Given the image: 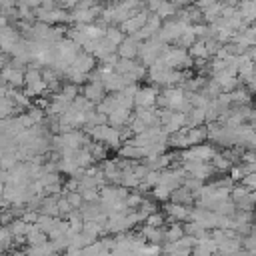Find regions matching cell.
I'll return each instance as SVG.
<instances>
[{"label": "cell", "instance_id": "cell-1", "mask_svg": "<svg viewBox=\"0 0 256 256\" xmlns=\"http://www.w3.org/2000/svg\"><path fill=\"white\" fill-rule=\"evenodd\" d=\"M86 132L96 140V142H102L104 146H110V148H116L122 140H120V132L116 126H110V124H94V126H88Z\"/></svg>", "mask_w": 256, "mask_h": 256}, {"label": "cell", "instance_id": "cell-2", "mask_svg": "<svg viewBox=\"0 0 256 256\" xmlns=\"http://www.w3.org/2000/svg\"><path fill=\"white\" fill-rule=\"evenodd\" d=\"M184 26H188L186 22H182V20H166L164 24H160V28L154 32V36L158 38V40H162L164 44H168V42H176L178 40V36L182 34V30H184Z\"/></svg>", "mask_w": 256, "mask_h": 256}, {"label": "cell", "instance_id": "cell-3", "mask_svg": "<svg viewBox=\"0 0 256 256\" xmlns=\"http://www.w3.org/2000/svg\"><path fill=\"white\" fill-rule=\"evenodd\" d=\"M184 162V170H186V174H190V176H194V178H198V180H206V178H210L212 174H216V170H214V166L210 164V162H206V160H182Z\"/></svg>", "mask_w": 256, "mask_h": 256}, {"label": "cell", "instance_id": "cell-4", "mask_svg": "<svg viewBox=\"0 0 256 256\" xmlns=\"http://www.w3.org/2000/svg\"><path fill=\"white\" fill-rule=\"evenodd\" d=\"M124 84H126V78L122 74H118L116 70H106L104 68V72H102V86H104L106 92H118V90L124 88Z\"/></svg>", "mask_w": 256, "mask_h": 256}, {"label": "cell", "instance_id": "cell-5", "mask_svg": "<svg viewBox=\"0 0 256 256\" xmlns=\"http://www.w3.org/2000/svg\"><path fill=\"white\" fill-rule=\"evenodd\" d=\"M146 18H148V10H136L134 14H130L126 20H122L120 24H118V28L122 30V32H136L138 28H142L144 26V22H146Z\"/></svg>", "mask_w": 256, "mask_h": 256}, {"label": "cell", "instance_id": "cell-6", "mask_svg": "<svg viewBox=\"0 0 256 256\" xmlns=\"http://www.w3.org/2000/svg\"><path fill=\"white\" fill-rule=\"evenodd\" d=\"M164 214L168 216V220L170 222H180V220H188V216H190V208H188V204H178V202H168L166 206H164Z\"/></svg>", "mask_w": 256, "mask_h": 256}, {"label": "cell", "instance_id": "cell-7", "mask_svg": "<svg viewBox=\"0 0 256 256\" xmlns=\"http://www.w3.org/2000/svg\"><path fill=\"white\" fill-rule=\"evenodd\" d=\"M156 94H158V90H156L154 86L138 88L136 94H134V104H136V106L150 108V106H154V102H156Z\"/></svg>", "mask_w": 256, "mask_h": 256}, {"label": "cell", "instance_id": "cell-8", "mask_svg": "<svg viewBox=\"0 0 256 256\" xmlns=\"http://www.w3.org/2000/svg\"><path fill=\"white\" fill-rule=\"evenodd\" d=\"M138 46H140V42L130 34L128 38H122V42L116 46V54H118L120 58H136Z\"/></svg>", "mask_w": 256, "mask_h": 256}, {"label": "cell", "instance_id": "cell-9", "mask_svg": "<svg viewBox=\"0 0 256 256\" xmlns=\"http://www.w3.org/2000/svg\"><path fill=\"white\" fill-rule=\"evenodd\" d=\"M70 66L72 68H76V70H80V72H90L94 66H96V58L92 56V54H88V52H78L76 56H74V60L70 62Z\"/></svg>", "mask_w": 256, "mask_h": 256}, {"label": "cell", "instance_id": "cell-10", "mask_svg": "<svg viewBox=\"0 0 256 256\" xmlns=\"http://www.w3.org/2000/svg\"><path fill=\"white\" fill-rule=\"evenodd\" d=\"M0 72H2V76H4V80H6L8 86H12V88L24 86V70H16L12 66H4Z\"/></svg>", "mask_w": 256, "mask_h": 256}, {"label": "cell", "instance_id": "cell-11", "mask_svg": "<svg viewBox=\"0 0 256 256\" xmlns=\"http://www.w3.org/2000/svg\"><path fill=\"white\" fill-rule=\"evenodd\" d=\"M128 120H130V108H122V106H118L116 110H112L110 114H108V120H106V124H110V126H126L128 124Z\"/></svg>", "mask_w": 256, "mask_h": 256}, {"label": "cell", "instance_id": "cell-12", "mask_svg": "<svg viewBox=\"0 0 256 256\" xmlns=\"http://www.w3.org/2000/svg\"><path fill=\"white\" fill-rule=\"evenodd\" d=\"M104 94H106V90H104V86L100 84V82H88L86 86H84V90H82V96H86L90 102H100L102 98H104Z\"/></svg>", "mask_w": 256, "mask_h": 256}, {"label": "cell", "instance_id": "cell-13", "mask_svg": "<svg viewBox=\"0 0 256 256\" xmlns=\"http://www.w3.org/2000/svg\"><path fill=\"white\" fill-rule=\"evenodd\" d=\"M236 4H238L236 10H238L240 16L244 18V22H246V24H252V20H254V16H256V4H254V0H238Z\"/></svg>", "mask_w": 256, "mask_h": 256}, {"label": "cell", "instance_id": "cell-14", "mask_svg": "<svg viewBox=\"0 0 256 256\" xmlns=\"http://www.w3.org/2000/svg\"><path fill=\"white\" fill-rule=\"evenodd\" d=\"M168 200L178 202V204H192V202H194V196H192V192H190L184 184H180V186H176V188L170 192V198H168Z\"/></svg>", "mask_w": 256, "mask_h": 256}, {"label": "cell", "instance_id": "cell-15", "mask_svg": "<svg viewBox=\"0 0 256 256\" xmlns=\"http://www.w3.org/2000/svg\"><path fill=\"white\" fill-rule=\"evenodd\" d=\"M138 232L144 236L146 242H152V244H160V242H164V230H162V226L156 228V226H148V224H146V226L140 228Z\"/></svg>", "mask_w": 256, "mask_h": 256}, {"label": "cell", "instance_id": "cell-16", "mask_svg": "<svg viewBox=\"0 0 256 256\" xmlns=\"http://www.w3.org/2000/svg\"><path fill=\"white\" fill-rule=\"evenodd\" d=\"M182 126H184V112H178V110H174V112L170 114V118L162 124L164 132H168V134H172V132L180 130Z\"/></svg>", "mask_w": 256, "mask_h": 256}, {"label": "cell", "instance_id": "cell-17", "mask_svg": "<svg viewBox=\"0 0 256 256\" xmlns=\"http://www.w3.org/2000/svg\"><path fill=\"white\" fill-rule=\"evenodd\" d=\"M120 156L122 158H128V160H142L144 158V148L134 146V144H124L120 148Z\"/></svg>", "mask_w": 256, "mask_h": 256}, {"label": "cell", "instance_id": "cell-18", "mask_svg": "<svg viewBox=\"0 0 256 256\" xmlns=\"http://www.w3.org/2000/svg\"><path fill=\"white\" fill-rule=\"evenodd\" d=\"M188 54H190L192 58H210V56H208V50H206V46H204V40H200V38H196V40L188 46Z\"/></svg>", "mask_w": 256, "mask_h": 256}, {"label": "cell", "instance_id": "cell-19", "mask_svg": "<svg viewBox=\"0 0 256 256\" xmlns=\"http://www.w3.org/2000/svg\"><path fill=\"white\" fill-rule=\"evenodd\" d=\"M176 10H178V8H176V6H174V4L170 2V0H162V2L158 4V8L154 10V14H158V16H160V18L164 20V18L176 16Z\"/></svg>", "mask_w": 256, "mask_h": 256}, {"label": "cell", "instance_id": "cell-20", "mask_svg": "<svg viewBox=\"0 0 256 256\" xmlns=\"http://www.w3.org/2000/svg\"><path fill=\"white\" fill-rule=\"evenodd\" d=\"M26 252H30V254H52V252H56V248H54L52 240L50 242L44 240L40 244H30V248H26Z\"/></svg>", "mask_w": 256, "mask_h": 256}, {"label": "cell", "instance_id": "cell-21", "mask_svg": "<svg viewBox=\"0 0 256 256\" xmlns=\"http://www.w3.org/2000/svg\"><path fill=\"white\" fill-rule=\"evenodd\" d=\"M104 38H108L112 44H120L122 42V38H124V32L118 28V26H114V24H110V26H106V30H104Z\"/></svg>", "mask_w": 256, "mask_h": 256}, {"label": "cell", "instance_id": "cell-22", "mask_svg": "<svg viewBox=\"0 0 256 256\" xmlns=\"http://www.w3.org/2000/svg\"><path fill=\"white\" fill-rule=\"evenodd\" d=\"M194 40H196V34H194V30H192V24H188V26H184V30H182V34L178 36L176 42H178L182 48H188Z\"/></svg>", "mask_w": 256, "mask_h": 256}, {"label": "cell", "instance_id": "cell-23", "mask_svg": "<svg viewBox=\"0 0 256 256\" xmlns=\"http://www.w3.org/2000/svg\"><path fill=\"white\" fill-rule=\"evenodd\" d=\"M58 216H48V214H38V218H36V228L38 230H42L46 236H48V230L52 228V224H54V220H56Z\"/></svg>", "mask_w": 256, "mask_h": 256}, {"label": "cell", "instance_id": "cell-24", "mask_svg": "<svg viewBox=\"0 0 256 256\" xmlns=\"http://www.w3.org/2000/svg\"><path fill=\"white\" fill-rule=\"evenodd\" d=\"M182 234H184L182 226L174 220V222L170 224V228H168V230H164V242H174V240H178Z\"/></svg>", "mask_w": 256, "mask_h": 256}, {"label": "cell", "instance_id": "cell-25", "mask_svg": "<svg viewBox=\"0 0 256 256\" xmlns=\"http://www.w3.org/2000/svg\"><path fill=\"white\" fill-rule=\"evenodd\" d=\"M170 188L168 186H164V184H154L152 186V198L154 200H160V202H166L168 198H170Z\"/></svg>", "mask_w": 256, "mask_h": 256}, {"label": "cell", "instance_id": "cell-26", "mask_svg": "<svg viewBox=\"0 0 256 256\" xmlns=\"http://www.w3.org/2000/svg\"><path fill=\"white\" fill-rule=\"evenodd\" d=\"M144 220H146V224H148V226H156V228L164 226V214H160V212H156V210H154V212H150Z\"/></svg>", "mask_w": 256, "mask_h": 256}, {"label": "cell", "instance_id": "cell-27", "mask_svg": "<svg viewBox=\"0 0 256 256\" xmlns=\"http://www.w3.org/2000/svg\"><path fill=\"white\" fill-rule=\"evenodd\" d=\"M64 196H66V200L70 202V206H72V208H78V206L84 202V200H82V194H80L78 190H68Z\"/></svg>", "mask_w": 256, "mask_h": 256}, {"label": "cell", "instance_id": "cell-28", "mask_svg": "<svg viewBox=\"0 0 256 256\" xmlns=\"http://www.w3.org/2000/svg\"><path fill=\"white\" fill-rule=\"evenodd\" d=\"M84 202H98V188H84L80 190Z\"/></svg>", "mask_w": 256, "mask_h": 256}, {"label": "cell", "instance_id": "cell-29", "mask_svg": "<svg viewBox=\"0 0 256 256\" xmlns=\"http://www.w3.org/2000/svg\"><path fill=\"white\" fill-rule=\"evenodd\" d=\"M140 202H142V196H140V194H126V198H124V204H126L128 210L138 208Z\"/></svg>", "mask_w": 256, "mask_h": 256}, {"label": "cell", "instance_id": "cell-30", "mask_svg": "<svg viewBox=\"0 0 256 256\" xmlns=\"http://www.w3.org/2000/svg\"><path fill=\"white\" fill-rule=\"evenodd\" d=\"M240 182H242L248 190H254V188H256V172H248V174H244Z\"/></svg>", "mask_w": 256, "mask_h": 256}, {"label": "cell", "instance_id": "cell-31", "mask_svg": "<svg viewBox=\"0 0 256 256\" xmlns=\"http://www.w3.org/2000/svg\"><path fill=\"white\" fill-rule=\"evenodd\" d=\"M20 218H22L24 222H36L38 212H36L34 208H28V210H22V212H20Z\"/></svg>", "mask_w": 256, "mask_h": 256}, {"label": "cell", "instance_id": "cell-32", "mask_svg": "<svg viewBox=\"0 0 256 256\" xmlns=\"http://www.w3.org/2000/svg\"><path fill=\"white\" fill-rule=\"evenodd\" d=\"M242 176H244L242 168H240L238 164H232V166H230V178H232V182H240Z\"/></svg>", "mask_w": 256, "mask_h": 256}, {"label": "cell", "instance_id": "cell-33", "mask_svg": "<svg viewBox=\"0 0 256 256\" xmlns=\"http://www.w3.org/2000/svg\"><path fill=\"white\" fill-rule=\"evenodd\" d=\"M6 178H8V170L0 168V192H2V188H4V184H6Z\"/></svg>", "mask_w": 256, "mask_h": 256}, {"label": "cell", "instance_id": "cell-34", "mask_svg": "<svg viewBox=\"0 0 256 256\" xmlns=\"http://www.w3.org/2000/svg\"><path fill=\"white\" fill-rule=\"evenodd\" d=\"M6 84V80H4V76H2V72H0V88Z\"/></svg>", "mask_w": 256, "mask_h": 256}]
</instances>
